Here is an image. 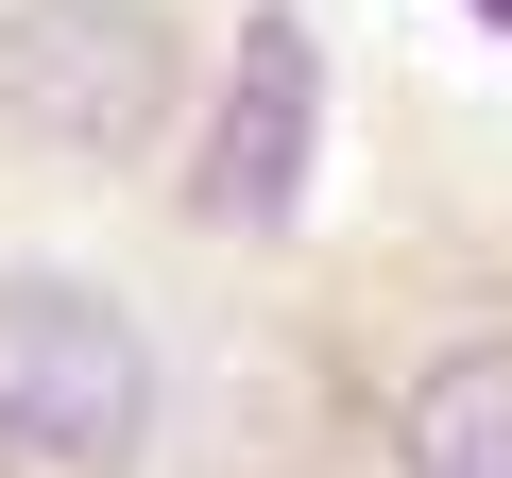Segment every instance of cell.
<instances>
[{
    "instance_id": "6da1fadb",
    "label": "cell",
    "mask_w": 512,
    "mask_h": 478,
    "mask_svg": "<svg viewBox=\"0 0 512 478\" xmlns=\"http://www.w3.org/2000/svg\"><path fill=\"white\" fill-rule=\"evenodd\" d=\"M137 427H154L137 325H120L86 274H0V461L103 478V461H137Z\"/></svg>"
},
{
    "instance_id": "7a4b0ae2",
    "label": "cell",
    "mask_w": 512,
    "mask_h": 478,
    "mask_svg": "<svg viewBox=\"0 0 512 478\" xmlns=\"http://www.w3.org/2000/svg\"><path fill=\"white\" fill-rule=\"evenodd\" d=\"M0 120L52 137V154H154V120H171V18L154 0H18Z\"/></svg>"
},
{
    "instance_id": "3957f363",
    "label": "cell",
    "mask_w": 512,
    "mask_h": 478,
    "mask_svg": "<svg viewBox=\"0 0 512 478\" xmlns=\"http://www.w3.org/2000/svg\"><path fill=\"white\" fill-rule=\"evenodd\" d=\"M308 137H325V35L274 0V18H239V69H222L205 222H291V205H308Z\"/></svg>"
},
{
    "instance_id": "277c9868",
    "label": "cell",
    "mask_w": 512,
    "mask_h": 478,
    "mask_svg": "<svg viewBox=\"0 0 512 478\" xmlns=\"http://www.w3.org/2000/svg\"><path fill=\"white\" fill-rule=\"evenodd\" d=\"M410 478H512V342H478V359H444L427 393H410Z\"/></svg>"
},
{
    "instance_id": "5b68a950",
    "label": "cell",
    "mask_w": 512,
    "mask_h": 478,
    "mask_svg": "<svg viewBox=\"0 0 512 478\" xmlns=\"http://www.w3.org/2000/svg\"><path fill=\"white\" fill-rule=\"evenodd\" d=\"M478 18H495V35H512V0H478Z\"/></svg>"
}]
</instances>
